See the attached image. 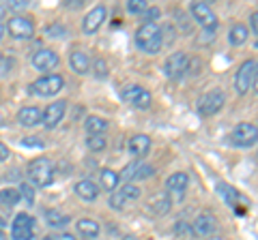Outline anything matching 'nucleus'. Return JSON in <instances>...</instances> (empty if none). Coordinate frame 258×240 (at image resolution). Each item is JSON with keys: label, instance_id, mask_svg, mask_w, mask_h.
<instances>
[{"label": "nucleus", "instance_id": "1", "mask_svg": "<svg viewBox=\"0 0 258 240\" xmlns=\"http://www.w3.org/2000/svg\"><path fill=\"white\" fill-rule=\"evenodd\" d=\"M136 45L138 50L144 54H159L161 47H164V39H161V28L157 24H142V26L136 30Z\"/></svg>", "mask_w": 258, "mask_h": 240}, {"label": "nucleus", "instance_id": "2", "mask_svg": "<svg viewBox=\"0 0 258 240\" xmlns=\"http://www.w3.org/2000/svg\"><path fill=\"white\" fill-rule=\"evenodd\" d=\"M26 176H28V180L32 182V185H37V187L52 185V180H54L52 161L50 159H45V157L32 159V161L28 163V167H26Z\"/></svg>", "mask_w": 258, "mask_h": 240}, {"label": "nucleus", "instance_id": "3", "mask_svg": "<svg viewBox=\"0 0 258 240\" xmlns=\"http://www.w3.org/2000/svg\"><path fill=\"white\" fill-rule=\"evenodd\" d=\"M64 86V77L58 75V73H47V75H41L37 82L30 84V92L37 94V97H54L58 94Z\"/></svg>", "mask_w": 258, "mask_h": 240}, {"label": "nucleus", "instance_id": "4", "mask_svg": "<svg viewBox=\"0 0 258 240\" xmlns=\"http://www.w3.org/2000/svg\"><path fill=\"white\" fill-rule=\"evenodd\" d=\"M120 97H123L125 103L138 107V109H149L153 103V94L140 84H127L123 90H120Z\"/></svg>", "mask_w": 258, "mask_h": 240}, {"label": "nucleus", "instance_id": "5", "mask_svg": "<svg viewBox=\"0 0 258 240\" xmlns=\"http://www.w3.org/2000/svg\"><path fill=\"white\" fill-rule=\"evenodd\" d=\"M230 142L237 148H249L258 144V127L254 123H239L230 133Z\"/></svg>", "mask_w": 258, "mask_h": 240}, {"label": "nucleus", "instance_id": "6", "mask_svg": "<svg viewBox=\"0 0 258 240\" xmlns=\"http://www.w3.org/2000/svg\"><path fill=\"white\" fill-rule=\"evenodd\" d=\"M187 67H189V56L185 52H174L164 62V75L168 79H181L187 73Z\"/></svg>", "mask_w": 258, "mask_h": 240}, {"label": "nucleus", "instance_id": "7", "mask_svg": "<svg viewBox=\"0 0 258 240\" xmlns=\"http://www.w3.org/2000/svg\"><path fill=\"white\" fill-rule=\"evenodd\" d=\"M224 103H226V97L222 90H209L207 94H203V97L198 99L196 111L200 116H213L224 107Z\"/></svg>", "mask_w": 258, "mask_h": 240}, {"label": "nucleus", "instance_id": "8", "mask_svg": "<svg viewBox=\"0 0 258 240\" xmlns=\"http://www.w3.org/2000/svg\"><path fill=\"white\" fill-rule=\"evenodd\" d=\"M7 30H9V35L13 39L26 41V39H32V35H35V24L26 15H13V18H9Z\"/></svg>", "mask_w": 258, "mask_h": 240}, {"label": "nucleus", "instance_id": "9", "mask_svg": "<svg viewBox=\"0 0 258 240\" xmlns=\"http://www.w3.org/2000/svg\"><path fill=\"white\" fill-rule=\"evenodd\" d=\"M11 238L13 240H32L35 238V219L26 212L15 214L11 223Z\"/></svg>", "mask_w": 258, "mask_h": 240}, {"label": "nucleus", "instance_id": "10", "mask_svg": "<svg viewBox=\"0 0 258 240\" xmlns=\"http://www.w3.org/2000/svg\"><path fill=\"white\" fill-rule=\"evenodd\" d=\"M189 11L194 15V20H196L205 30H217V15L213 13L209 3H191Z\"/></svg>", "mask_w": 258, "mask_h": 240}, {"label": "nucleus", "instance_id": "11", "mask_svg": "<svg viewBox=\"0 0 258 240\" xmlns=\"http://www.w3.org/2000/svg\"><path fill=\"white\" fill-rule=\"evenodd\" d=\"M254 71H256V60H245L241 62V67L235 75V90L239 94H245L254 82Z\"/></svg>", "mask_w": 258, "mask_h": 240}, {"label": "nucleus", "instance_id": "12", "mask_svg": "<svg viewBox=\"0 0 258 240\" xmlns=\"http://www.w3.org/2000/svg\"><path fill=\"white\" fill-rule=\"evenodd\" d=\"M187 185H189V176L185 174V172H174V174H170V176L166 178V193H168V197L176 199V202H179V199H183Z\"/></svg>", "mask_w": 258, "mask_h": 240}, {"label": "nucleus", "instance_id": "13", "mask_svg": "<svg viewBox=\"0 0 258 240\" xmlns=\"http://www.w3.org/2000/svg\"><path fill=\"white\" fill-rule=\"evenodd\" d=\"M64 114H67V101H54L43 109L41 125L47 127V129H54V127H58L62 123Z\"/></svg>", "mask_w": 258, "mask_h": 240}, {"label": "nucleus", "instance_id": "14", "mask_svg": "<svg viewBox=\"0 0 258 240\" xmlns=\"http://www.w3.org/2000/svg\"><path fill=\"white\" fill-rule=\"evenodd\" d=\"M58 62H60L58 54L54 50H50V47H43V50L32 54V67L37 71H45V75H47V71H54L58 67Z\"/></svg>", "mask_w": 258, "mask_h": 240}, {"label": "nucleus", "instance_id": "15", "mask_svg": "<svg viewBox=\"0 0 258 240\" xmlns=\"http://www.w3.org/2000/svg\"><path fill=\"white\" fill-rule=\"evenodd\" d=\"M153 174H155V167L149 165V163L138 161V163H129L125 170L120 172V178H123L125 182H134L136 185V180H147V178H151Z\"/></svg>", "mask_w": 258, "mask_h": 240}, {"label": "nucleus", "instance_id": "16", "mask_svg": "<svg viewBox=\"0 0 258 240\" xmlns=\"http://www.w3.org/2000/svg\"><path fill=\"white\" fill-rule=\"evenodd\" d=\"M191 234L194 236H200V238H205V236H211L213 231L217 229V221L211 212H203V214H198L196 221L191 223Z\"/></svg>", "mask_w": 258, "mask_h": 240}, {"label": "nucleus", "instance_id": "17", "mask_svg": "<svg viewBox=\"0 0 258 240\" xmlns=\"http://www.w3.org/2000/svg\"><path fill=\"white\" fill-rule=\"evenodd\" d=\"M106 18H108V11H106V7H95V9H91L86 13V18H84V22H82V28H84V33L86 35H95L97 30L101 28V24L106 22Z\"/></svg>", "mask_w": 258, "mask_h": 240}, {"label": "nucleus", "instance_id": "18", "mask_svg": "<svg viewBox=\"0 0 258 240\" xmlns=\"http://www.w3.org/2000/svg\"><path fill=\"white\" fill-rule=\"evenodd\" d=\"M172 206V199L168 197L166 191H159V193L151 195L149 202H147V212L153 214V217H161V214H166L168 210H170Z\"/></svg>", "mask_w": 258, "mask_h": 240}, {"label": "nucleus", "instance_id": "19", "mask_svg": "<svg viewBox=\"0 0 258 240\" xmlns=\"http://www.w3.org/2000/svg\"><path fill=\"white\" fill-rule=\"evenodd\" d=\"M217 189H220L222 197L226 199V202H228V206H230V208H237V212H243L241 208H245V206L249 204L247 199H245L243 195H241L235 187H228V185H224V182H222V185L217 187Z\"/></svg>", "mask_w": 258, "mask_h": 240}, {"label": "nucleus", "instance_id": "20", "mask_svg": "<svg viewBox=\"0 0 258 240\" xmlns=\"http://www.w3.org/2000/svg\"><path fill=\"white\" fill-rule=\"evenodd\" d=\"M41 116H43V111L39 107L26 105L18 111V123L22 127H37V125H41Z\"/></svg>", "mask_w": 258, "mask_h": 240}, {"label": "nucleus", "instance_id": "21", "mask_svg": "<svg viewBox=\"0 0 258 240\" xmlns=\"http://www.w3.org/2000/svg\"><path fill=\"white\" fill-rule=\"evenodd\" d=\"M69 65L74 69V73L78 75H86L91 71V58L82 52V50H74L69 54Z\"/></svg>", "mask_w": 258, "mask_h": 240}, {"label": "nucleus", "instance_id": "22", "mask_svg": "<svg viewBox=\"0 0 258 240\" xmlns=\"http://www.w3.org/2000/svg\"><path fill=\"white\" fill-rule=\"evenodd\" d=\"M74 191H76V195L80 199H84V202H95V199L99 197V187H97L93 180H80V182H76Z\"/></svg>", "mask_w": 258, "mask_h": 240}, {"label": "nucleus", "instance_id": "23", "mask_svg": "<svg viewBox=\"0 0 258 240\" xmlns=\"http://www.w3.org/2000/svg\"><path fill=\"white\" fill-rule=\"evenodd\" d=\"M127 148H129V153H132L134 157H147L149 150H151V138L149 135H142V133L134 135V138L129 140Z\"/></svg>", "mask_w": 258, "mask_h": 240}, {"label": "nucleus", "instance_id": "24", "mask_svg": "<svg viewBox=\"0 0 258 240\" xmlns=\"http://www.w3.org/2000/svg\"><path fill=\"white\" fill-rule=\"evenodd\" d=\"M84 129L88 135H103L110 129V123L101 116H88L86 123H84Z\"/></svg>", "mask_w": 258, "mask_h": 240}, {"label": "nucleus", "instance_id": "25", "mask_svg": "<svg viewBox=\"0 0 258 240\" xmlns=\"http://www.w3.org/2000/svg\"><path fill=\"white\" fill-rule=\"evenodd\" d=\"M76 229H78V234L84 236V238H97L99 236V223H97L95 219H78Z\"/></svg>", "mask_w": 258, "mask_h": 240}, {"label": "nucleus", "instance_id": "26", "mask_svg": "<svg viewBox=\"0 0 258 240\" xmlns=\"http://www.w3.org/2000/svg\"><path fill=\"white\" fill-rule=\"evenodd\" d=\"M43 219H45V223H47L50 227H64V225H67V223L71 221L69 214L56 210V208H47V210L43 212Z\"/></svg>", "mask_w": 258, "mask_h": 240}, {"label": "nucleus", "instance_id": "27", "mask_svg": "<svg viewBox=\"0 0 258 240\" xmlns=\"http://www.w3.org/2000/svg\"><path fill=\"white\" fill-rule=\"evenodd\" d=\"M99 180H101V187L110 191V193H114L116 187H118V182H120V174L114 172V170H101L99 172Z\"/></svg>", "mask_w": 258, "mask_h": 240}, {"label": "nucleus", "instance_id": "28", "mask_svg": "<svg viewBox=\"0 0 258 240\" xmlns=\"http://www.w3.org/2000/svg\"><path fill=\"white\" fill-rule=\"evenodd\" d=\"M249 37V30L247 26H243V24H235L230 30H228V43L230 45H243L247 41Z\"/></svg>", "mask_w": 258, "mask_h": 240}, {"label": "nucleus", "instance_id": "29", "mask_svg": "<svg viewBox=\"0 0 258 240\" xmlns=\"http://www.w3.org/2000/svg\"><path fill=\"white\" fill-rule=\"evenodd\" d=\"M20 191L18 189H13V187H9V189H3L0 191V204H5V206H15L20 202Z\"/></svg>", "mask_w": 258, "mask_h": 240}, {"label": "nucleus", "instance_id": "30", "mask_svg": "<svg viewBox=\"0 0 258 240\" xmlns=\"http://www.w3.org/2000/svg\"><path fill=\"white\" fill-rule=\"evenodd\" d=\"M118 191L127 197V202H132V199H138V197L142 195V189H140L138 185H134V182H125V185L120 187Z\"/></svg>", "mask_w": 258, "mask_h": 240}, {"label": "nucleus", "instance_id": "31", "mask_svg": "<svg viewBox=\"0 0 258 240\" xmlns=\"http://www.w3.org/2000/svg\"><path fill=\"white\" fill-rule=\"evenodd\" d=\"M86 146L91 153H101V150L106 148V140H103V135H88Z\"/></svg>", "mask_w": 258, "mask_h": 240}, {"label": "nucleus", "instance_id": "32", "mask_svg": "<svg viewBox=\"0 0 258 240\" xmlns=\"http://www.w3.org/2000/svg\"><path fill=\"white\" fill-rule=\"evenodd\" d=\"M18 191H20V197L24 199V202H26V206L35 204V189H32L30 182H22Z\"/></svg>", "mask_w": 258, "mask_h": 240}, {"label": "nucleus", "instance_id": "33", "mask_svg": "<svg viewBox=\"0 0 258 240\" xmlns=\"http://www.w3.org/2000/svg\"><path fill=\"white\" fill-rule=\"evenodd\" d=\"M125 204H127V197H125V195H123V193H120V191L116 189L114 193L110 195V208H114V210H123Z\"/></svg>", "mask_w": 258, "mask_h": 240}, {"label": "nucleus", "instance_id": "34", "mask_svg": "<svg viewBox=\"0 0 258 240\" xmlns=\"http://www.w3.org/2000/svg\"><path fill=\"white\" fill-rule=\"evenodd\" d=\"M147 9H149V3H147V0H129V3H127V11H129V13H136V15H138V13H144Z\"/></svg>", "mask_w": 258, "mask_h": 240}, {"label": "nucleus", "instance_id": "35", "mask_svg": "<svg viewBox=\"0 0 258 240\" xmlns=\"http://www.w3.org/2000/svg\"><path fill=\"white\" fill-rule=\"evenodd\" d=\"M93 73L99 77V79L106 77V75H108V65H106V60L97 58V60H95V71H93Z\"/></svg>", "mask_w": 258, "mask_h": 240}, {"label": "nucleus", "instance_id": "36", "mask_svg": "<svg viewBox=\"0 0 258 240\" xmlns=\"http://www.w3.org/2000/svg\"><path fill=\"white\" fill-rule=\"evenodd\" d=\"M157 18H159V9H157V7H149V9L144 11V24H155Z\"/></svg>", "mask_w": 258, "mask_h": 240}, {"label": "nucleus", "instance_id": "37", "mask_svg": "<svg viewBox=\"0 0 258 240\" xmlns=\"http://www.w3.org/2000/svg\"><path fill=\"white\" fill-rule=\"evenodd\" d=\"M22 146H26V148H43L45 142L39 140V138H24L22 140Z\"/></svg>", "mask_w": 258, "mask_h": 240}, {"label": "nucleus", "instance_id": "38", "mask_svg": "<svg viewBox=\"0 0 258 240\" xmlns=\"http://www.w3.org/2000/svg\"><path fill=\"white\" fill-rule=\"evenodd\" d=\"M47 33H50V35H54V33H56V37H54V39H62V35H67V30H64L62 26H58V24H54V26L47 28Z\"/></svg>", "mask_w": 258, "mask_h": 240}, {"label": "nucleus", "instance_id": "39", "mask_svg": "<svg viewBox=\"0 0 258 240\" xmlns=\"http://www.w3.org/2000/svg\"><path fill=\"white\" fill-rule=\"evenodd\" d=\"M7 7L13 9V11H22V9H26V7H28V3H26V0H11Z\"/></svg>", "mask_w": 258, "mask_h": 240}, {"label": "nucleus", "instance_id": "40", "mask_svg": "<svg viewBox=\"0 0 258 240\" xmlns=\"http://www.w3.org/2000/svg\"><path fill=\"white\" fill-rule=\"evenodd\" d=\"M11 157V153H9V148H7L5 146V144L3 142H0V163H5L7 161V159H9Z\"/></svg>", "mask_w": 258, "mask_h": 240}, {"label": "nucleus", "instance_id": "41", "mask_svg": "<svg viewBox=\"0 0 258 240\" xmlns=\"http://www.w3.org/2000/svg\"><path fill=\"white\" fill-rule=\"evenodd\" d=\"M43 240H78L74 234H58V236H47Z\"/></svg>", "mask_w": 258, "mask_h": 240}, {"label": "nucleus", "instance_id": "42", "mask_svg": "<svg viewBox=\"0 0 258 240\" xmlns=\"http://www.w3.org/2000/svg\"><path fill=\"white\" fill-rule=\"evenodd\" d=\"M249 26H252V30L258 35V11H254L252 15H249Z\"/></svg>", "mask_w": 258, "mask_h": 240}, {"label": "nucleus", "instance_id": "43", "mask_svg": "<svg viewBox=\"0 0 258 240\" xmlns=\"http://www.w3.org/2000/svg\"><path fill=\"white\" fill-rule=\"evenodd\" d=\"M252 88H254V92L258 94V62H256V71H254V82H252Z\"/></svg>", "mask_w": 258, "mask_h": 240}, {"label": "nucleus", "instance_id": "44", "mask_svg": "<svg viewBox=\"0 0 258 240\" xmlns=\"http://www.w3.org/2000/svg\"><path fill=\"white\" fill-rule=\"evenodd\" d=\"M185 225H187V223H183V221H179V223H176V234H183V231L187 229Z\"/></svg>", "mask_w": 258, "mask_h": 240}, {"label": "nucleus", "instance_id": "45", "mask_svg": "<svg viewBox=\"0 0 258 240\" xmlns=\"http://www.w3.org/2000/svg\"><path fill=\"white\" fill-rule=\"evenodd\" d=\"M5 13H7V5H3V3H0V20L5 18Z\"/></svg>", "mask_w": 258, "mask_h": 240}, {"label": "nucleus", "instance_id": "46", "mask_svg": "<svg viewBox=\"0 0 258 240\" xmlns=\"http://www.w3.org/2000/svg\"><path fill=\"white\" fill-rule=\"evenodd\" d=\"M5 225H7V221H5V219H3V217H0V229H3V227H5Z\"/></svg>", "mask_w": 258, "mask_h": 240}, {"label": "nucleus", "instance_id": "47", "mask_svg": "<svg viewBox=\"0 0 258 240\" xmlns=\"http://www.w3.org/2000/svg\"><path fill=\"white\" fill-rule=\"evenodd\" d=\"M0 240H7V234H5L3 229H0Z\"/></svg>", "mask_w": 258, "mask_h": 240}, {"label": "nucleus", "instance_id": "48", "mask_svg": "<svg viewBox=\"0 0 258 240\" xmlns=\"http://www.w3.org/2000/svg\"><path fill=\"white\" fill-rule=\"evenodd\" d=\"M3 33H5V28H3V24H0V39H3Z\"/></svg>", "mask_w": 258, "mask_h": 240}, {"label": "nucleus", "instance_id": "49", "mask_svg": "<svg viewBox=\"0 0 258 240\" xmlns=\"http://www.w3.org/2000/svg\"><path fill=\"white\" fill-rule=\"evenodd\" d=\"M211 240H222V238H211Z\"/></svg>", "mask_w": 258, "mask_h": 240}]
</instances>
